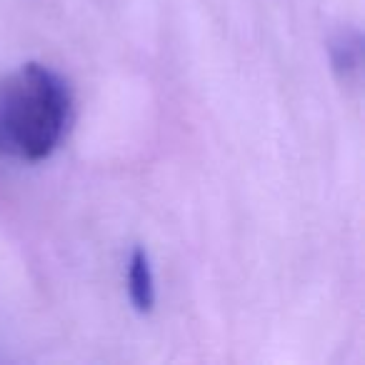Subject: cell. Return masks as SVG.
Wrapping results in <instances>:
<instances>
[{"label": "cell", "mask_w": 365, "mask_h": 365, "mask_svg": "<svg viewBox=\"0 0 365 365\" xmlns=\"http://www.w3.org/2000/svg\"><path fill=\"white\" fill-rule=\"evenodd\" d=\"M125 288L128 300L133 310L140 315L153 313L155 308V273H153V260L143 245H135L128 255V270H125Z\"/></svg>", "instance_id": "2"}, {"label": "cell", "mask_w": 365, "mask_h": 365, "mask_svg": "<svg viewBox=\"0 0 365 365\" xmlns=\"http://www.w3.org/2000/svg\"><path fill=\"white\" fill-rule=\"evenodd\" d=\"M73 120V88L46 63H23L0 81V158L36 165L63 145Z\"/></svg>", "instance_id": "1"}, {"label": "cell", "mask_w": 365, "mask_h": 365, "mask_svg": "<svg viewBox=\"0 0 365 365\" xmlns=\"http://www.w3.org/2000/svg\"><path fill=\"white\" fill-rule=\"evenodd\" d=\"M330 63L345 78V81H358L360 68H363V38L355 28H340L330 38Z\"/></svg>", "instance_id": "3"}]
</instances>
